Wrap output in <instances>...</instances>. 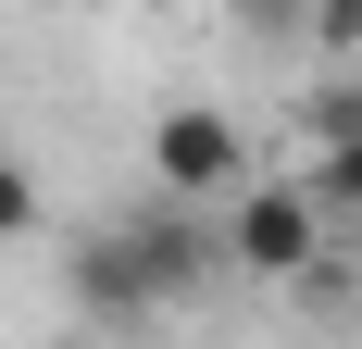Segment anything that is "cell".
Instances as JSON below:
<instances>
[{
	"instance_id": "2",
	"label": "cell",
	"mask_w": 362,
	"mask_h": 349,
	"mask_svg": "<svg viewBox=\"0 0 362 349\" xmlns=\"http://www.w3.org/2000/svg\"><path fill=\"white\" fill-rule=\"evenodd\" d=\"M213 237H225V275L238 287H313L337 212L313 200V174H250V187L213 212Z\"/></svg>"
},
{
	"instance_id": "4",
	"label": "cell",
	"mask_w": 362,
	"mask_h": 349,
	"mask_svg": "<svg viewBox=\"0 0 362 349\" xmlns=\"http://www.w3.org/2000/svg\"><path fill=\"white\" fill-rule=\"evenodd\" d=\"M300 125H313V150L362 138V63H325V75H313V88H300Z\"/></svg>"
},
{
	"instance_id": "5",
	"label": "cell",
	"mask_w": 362,
	"mask_h": 349,
	"mask_svg": "<svg viewBox=\"0 0 362 349\" xmlns=\"http://www.w3.org/2000/svg\"><path fill=\"white\" fill-rule=\"evenodd\" d=\"M300 50L313 63H362V0H300Z\"/></svg>"
},
{
	"instance_id": "1",
	"label": "cell",
	"mask_w": 362,
	"mask_h": 349,
	"mask_svg": "<svg viewBox=\"0 0 362 349\" xmlns=\"http://www.w3.org/2000/svg\"><path fill=\"white\" fill-rule=\"evenodd\" d=\"M213 275H225V237L187 225V200H150V212H125V225H100V237L75 249V300H88L100 324L175 312L187 287H213Z\"/></svg>"
},
{
	"instance_id": "7",
	"label": "cell",
	"mask_w": 362,
	"mask_h": 349,
	"mask_svg": "<svg viewBox=\"0 0 362 349\" xmlns=\"http://www.w3.org/2000/svg\"><path fill=\"white\" fill-rule=\"evenodd\" d=\"M25 237H37V162L0 150V249H25Z\"/></svg>"
},
{
	"instance_id": "8",
	"label": "cell",
	"mask_w": 362,
	"mask_h": 349,
	"mask_svg": "<svg viewBox=\"0 0 362 349\" xmlns=\"http://www.w3.org/2000/svg\"><path fill=\"white\" fill-rule=\"evenodd\" d=\"M238 25L250 37H300V0H238Z\"/></svg>"
},
{
	"instance_id": "6",
	"label": "cell",
	"mask_w": 362,
	"mask_h": 349,
	"mask_svg": "<svg viewBox=\"0 0 362 349\" xmlns=\"http://www.w3.org/2000/svg\"><path fill=\"white\" fill-rule=\"evenodd\" d=\"M313 200H325L337 225H362V138H337V150H313Z\"/></svg>"
},
{
	"instance_id": "3",
	"label": "cell",
	"mask_w": 362,
	"mask_h": 349,
	"mask_svg": "<svg viewBox=\"0 0 362 349\" xmlns=\"http://www.w3.org/2000/svg\"><path fill=\"white\" fill-rule=\"evenodd\" d=\"M150 187L163 200H187V212H225L238 187H250V125L225 100H175V112H150Z\"/></svg>"
}]
</instances>
